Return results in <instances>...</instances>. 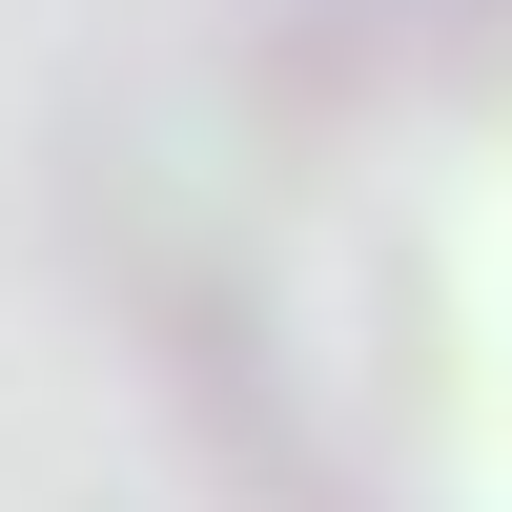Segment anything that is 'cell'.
I'll return each mask as SVG.
<instances>
[{
    "label": "cell",
    "mask_w": 512,
    "mask_h": 512,
    "mask_svg": "<svg viewBox=\"0 0 512 512\" xmlns=\"http://www.w3.org/2000/svg\"><path fill=\"white\" fill-rule=\"evenodd\" d=\"M185 369L267 512H512V0H349L226 103Z\"/></svg>",
    "instance_id": "1"
}]
</instances>
